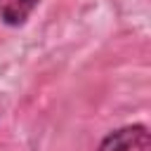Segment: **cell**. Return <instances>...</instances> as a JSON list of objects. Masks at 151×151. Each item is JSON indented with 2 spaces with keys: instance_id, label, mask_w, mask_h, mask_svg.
Here are the masks:
<instances>
[{
  "instance_id": "1",
  "label": "cell",
  "mask_w": 151,
  "mask_h": 151,
  "mask_svg": "<svg viewBox=\"0 0 151 151\" xmlns=\"http://www.w3.org/2000/svg\"><path fill=\"white\" fill-rule=\"evenodd\" d=\"M94 151H151V132L144 123L120 125L106 132Z\"/></svg>"
},
{
  "instance_id": "2",
  "label": "cell",
  "mask_w": 151,
  "mask_h": 151,
  "mask_svg": "<svg viewBox=\"0 0 151 151\" xmlns=\"http://www.w3.org/2000/svg\"><path fill=\"white\" fill-rule=\"evenodd\" d=\"M40 0H0V21L9 28H19L28 21Z\"/></svg>"
}]
</instances>
